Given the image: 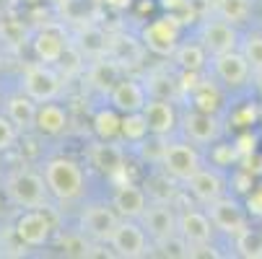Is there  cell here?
<instances>
[{
  "label": "cell",
  "instance_id": "1",
  "mask_svg": "<svg viewBox=\"0 0 262 259\" xmlns=\"http://www.w3.org/2000/svg\"><path fill=\"white\" fill-rule=\"evenodd\" d=\"M45 181H47L50 195H55L62 202L76 200L83 192V171L73 158H52V161H47Z\"/></svg>",
  "mask_w": 262,
  "mask_h": 259
},
{
  "label": "cell",
  "instance_id": "21",
  "mask_svg": "<svg viewBox=\"0 0 262 259\" xmlns=\"http://www.w3.org/2000/svg\"><path fill=\"white\" fill-rule=\"evenodd\" d=\"M8 120L18 127V130H29L34 127L36 120V101L31 96H13L8 99Z\"/></svg>",
  "mask_w": 262,
  "mask_h": 259
},
{
  "label": "cell",
  "instance_id": "15",
  "mask_svg": "<svg viewBox=\"0 0 262 259\" xmlns=\"http://www.w3.org/2000/svg\"><path fill=\"white\" fill-rule=\"evenodd\" d=\"M210 223L213 220H208V215L198 213V210H184L179 215V236L195 246V244H208L210 241Z\"/></svg>",
  "mask_w": 262,
  "mask_h": 259
},
{
  "label": "cell",
  "instance_id": "20",
  "mask_svg": "<svg viewBox=\"0 0 262 259\" xmlns=\"http://www.w3.org/2000/svg\"><path fill=\"white\" fill-rule=\"evenodd\" d=\"M115 210L122 218H143L145 213V192L135 184H122L115 195Z\"/></svg>",
  "mask_w": 262,
  "mask_h": 259
},
{
  "label": "cell",
  "instance_id": "23",
  "mask_svg": "<svg viewBox=\"0 0 262 259\" xmlns=\"http://www.w3.org/2000/svg\"><path fill=\"white\" fill-rule=\"evenodd\" d=\"M89 81H91V86L96 91L109 93L112 88H115V83L120 81V70H117L115 62H96L91 67V73H89Z\"/></svg>",
  "mask_w": 262,
  "mask_h": 259
},
{
  "label": "cell",
  "instance_id": "3",
  "mask_svg": "<svg viewBox=\"0 0 262 259\" xmlns=\"http://www.w3.org/2000/svg\"><path fill=\"white\" fill-rule=\"evenodd\" d=\"M60 86H62L60 83V76H57L52 67H47V62L45 65H39V62L26 65V70H24V91L36 104L52 101L60 93Z\"/></svg>",
  "mask_w": 262,
  "mask_h": 259
},
{
  "label": "cell",
  "instance_id": "22",
  "mask_svg": "<svg viewBox=\"0 0 262 259\" xmlns=\"http://www.w3.org/2000/svg\"><path fill=\"white\" fill-rule=\"evenodd\" d=\"M94 132L101 140H115L117 135H122V117L117 114V109H99L96 117H94Z\"/></svg>",
  "mask_w": 262,
  "mask_h": 259
},
{
  "label": "cell",
  "instance_id": "17",
  "mask_svg": "<svg viewBox=\"0 0 262 259\" xmlns=\"http://www.w3.org/2000/svg\"><path fill=\"white\" fill-rule=\"evenodd\" d=\"M34 127L39 130L42 135H47V137H55V135L65 132V127H68V112H65L60 104H50V101H45V104L36 106Z\"/></svg>",
  "mask_w": 262,
  "mask_h": 259
},
{
  "label": "cell",
  "instance_id": "36",
  "mask_svg": "<svg viewBox=\"0 0 262 259\" xmlns=\"http://www.w3.org/2000/svg\"><path fill=\"white\" fill-rule=\"evenodd\" d=\"M249 210L262 213V192H257V195H252V197H249Z\"/></svg>",
  "mask_w": 262,
  "mask_h": 259
},
{
  "label": "cell",
  "instance_id": "27",
  "mask_svg": "<svg viewBox=\"0 0 262 259\" xmlns=\"http://www.w3.org/2000/svg\"><path fill=\"white\" fill-rule=\"evenodd\" d=\"M218 13L229 23H242L249 16V0H218Z\"/></svg>",
  "mask_w": 262,
  "mask_h": 259
},
{
  "label": "cell",
  "instance_id": "10",
  "mask_svg": "<svg viewBox=\"0 0 262 259\" xmlns=\"http://www.w3.org/2000/svg\"><path fill=\"white\" fill-rule=\"evenodd\" d=\"M210 220L215 228H221L223 233H234V236H239L247 228V218L242 207L234 200H223V197L210 202Z\"/></svg>",
  "mask_w": 262,
  "mask_h": 259
},
{
  "label": "cell",
  "instance_id": "14",
  "mask_svg": "<svg viewBox=\"0 0 262 259\" xmlns=\"http://www.w3.org/2000/svg\"><path fill=\"white\" fill-rule=\"evenodd\" d=\"M215 73H218V78L226 83V86H242L249 76V62L244 55L239 52H223V55H215Z\"/></svg>",
  "mask_w": 262,
  "mask_h": 259
},
{
  "label": "cell",
  "instance_id": "7",
  "mask_svg": "<svg viewBox=\"0 0 262 259\" xmlns=\"http://www.w3.org/2000/svg\"><path fill=\"white\" fill-rule=\"evenodd\" d=\"M161 166H164L166 174H171L174 179L187 181L195 171H200V158H198L195 148L182 145V143H174V145H164V151H161Z\"/></svg>",
  "mask_w": 262,
  "mask_h": 259
},
{
  "label": "cell",
  "instance_id": "16",
  "mask_svg": "<svg viewBox=\"0 0 262 259\" xmlns=\"http://www.w3.org/2000/svg\"><path fill=\"white\" fill-rule=\"evenodd\" d=\"M203 44L213 55H223V52L236 50L234 23H229V21H213V23H208L205 31H203Z\"/></svg>",
  "mask_w": 262,
  "mask_h": 259
},
{
  "label": "cell",
  "instance_id": "2",
  "mask_svg": "<svg viewBox=\"0 0 262 259\" xmlns=\"http://www.w3.org/2000/svg\"><path fill=\"white\" fill-rule=\"evenodd\" d=\"M47 181L45 176L34 174V171H16L6 179V195L13 205L34 210V207H42L47 200Z\"/></svg>",
  "mask_w": 262,
  "mask_h": 259
},
{
  "label": "cell",
  "instance_id": "24",
  "mask_svg": "<svg viewBox=\"0 0 262 259\" xmlns=\"http://www.w3.org/2000/svg\"><path fill=\"white\" fill-rule=\"evenodd\" d=\"M91 163L104 171V174H112V171H117L120 163H122V156L115 145H106V140L101 145H94V151H91Z\"/></svg>",
  "mask_w": 262,
  "mask_h": 259
},
{
  "label": "cell",
  "instance_id": "8",
  "mask_svg": "<svg viewBox=\"0 0 262 259\" xmlns=\"http://www.w3.org/2000/svg\"><path fill=\"white\" fill-rule=\"evenodd\" d=\"M109 244H112V249H115L117 256H127V259L143 256V254L148 251L145 228L130 223V220H120V226H117L115 233H112Z\"/></svg>",
  "mask_w": 262,
  "mask_h": 259
},
{
  "label": "cell",
  "instance_id": "12",
  "mask_svg": "<svg viewBox=\"0 0 262 259\" xmlns=\"http://www.w3.org/2000/svg\"><path fill=\"white\" fill-rule=\"evenodd\" d=\"M143 117L148 122V132L154 135H169L177 125V114H174V106L166 101V99H151L145 101L143 106Z\"/></svg>",
  "mask_w": 262,
  "mask_h": 259
},
{
  "label": "cell",
  "instance_id": "25",
  "mask_svg": "<svg viewBox=\"0 0 262 259\" xmlns=\"http://www.w3.org/2000/svg\"><path fill=\"white\" fill-rule=\"evenodd\" d=\"M174 57H177V62H179V67L184 73H198L203 67V62H205V52L198 44H182V47H177Z\"/></svg>",
  "mask_w": 262,
  "mask_h": 259
},
{
  "label": "cell",
  "instance_id": "34",
  "mask_svg": "<svg viewBox=\"0 0 262 259\" xmlns=\"http://www.w3.org/2000/svg\"><path fill=\"white\" fill-rule=\"evenodd\" d=\"M16 143V125L8 117H0V151H11Z\"/></svg>",
  "mask_w": 262,
  "mask_h": 259
},
{
  "label": "cell",
  "instance_id": "26",
  "mask_svg": "<svg viewBox=\"0 0 262 259\" xmlns=\"http://www.w3.org/2000/svg\"><path fill=\"white\" fill-rule=\"evenodd\" d=\"M192 101H195V109H200V112L215 114L218 106H221V93H218L210 83H200V86H195Z\"/></svg>",
  "mask_w": 262,
  "mask_h": 259
},
{
  "label": "cell",
  "instance_id": "32",
  "mask_svg": "<svg viewBox=\"0 0 262 259\" xmlns=\"http://www.w3.org/2000/svg\"><path fill=\"white\" fill-rule=\"evenodd\" d=\"M242 55L247 57V62H249L254 70H262V36H247Z\"/></svg>",
  "mask_w": 262,
  "mask_h": 259
},
{
  "label": "cell",
  "instance_id": "38",
  "mask_svg": "<svg viewBox=\"0 0 262 259\" xmlns=\"http://www.w3.org/2000/svg\"><path fill=\"white\" fill-rule=\"evenodd\" d=\"M257 81H259L257 86H259V93H262V70H257Z\"/></svg>",
  "mask_w": 262,
  "mask_h": 259
},
{
  "label": "cell",
  "instance_id": "37",
  "mask_svg": "<svg viewBox=\"0 0 262 259\" xmlns=\"http://www.w3.org/2000/svg\"><path fill=\"white\" fill-rule=\"evenodd\" d=\"M109 6H115V8H127L130 6V0H106Z\"/></svg>",
  "mask_w": 262,
  "mask_h": 259
},
{
  "label": "cell",
  "instance_id": "31",
  "mask_svg": "<svg viewBox=\"0 0 262 259\" xmlns=\"http://www.w3.org/2000/svg\"><path fill=\"white\" fill-rule=\"evenodd\" d=\"M65 256H91V246L89 241L83 239V233H70V236H62L60 241Z\"/></svg>",
  "mask_w": 262,
  "mask_h": 259
},
{
  "label": "cell",
  "instance_id": "29",
  "mask_svg": "<svg viewBox=\"0 0 262 259\" xmlns=\"http://www.w3.org/2000/svg\"><path fill=\"white\" fill-rule=\"evenodd\" d=\"M236 249H239L242 256H262V233L252 231V228H244L236 236Z\"/></svg>",
  "mask_w": 262,
  "mask_h": 259
},
{
  "label": "cell",
  "instance_id": "19",
  "mask_svg": "<svg viewBox=\"0 0 262 259\" xmlns=\"http://www.w3.org/2000/svg\"><path fill=\"white\" fill-rule=\"evenodd\" d=\"M187 187H190V192L200 202H208V205L215 202V200H221V195H223V181L218 179V174L205 171V169L195 171L190 179H187Z\"/></svg>",
  "mask_w": 262,
  "mask_h": 259
},
{
  "label": "cell",
  "instance_id": "30",
  "mask_svg": "<svg viewBox=\"0 0 262 259\" xmlns=\"http://www.w3.org/2000/svg\"><path fill=\"white\" fill-rule=\"evenodd\" d=\"M148 132V122L143 117V112H130L122 117V135L127 140H143Z\"/></svg>",
  "mask_w": 262,
  "mask_h": 259
},
{
  "label": "cell",
  "instance_id": "13",
  "mask_svg": "<svg viewBox=\"0 0 262 259\" xmlns=\"http://www.w3.org/2000/svg\"><path fill=\"white\" fill-rule=\"evenodd\" d=\"M182 122H184V132L190 135V140H195V143H213L221 135V125H218L215 114L200 112V109L187 112Z\"/></svg>",
  "mask_w": 262,
  "mask_h": 259
},
{
  "label": "cell",
  "instance_id": "6",
  "mask_svg": "<svg viewBox=\"0 0 262 259\" xmlns=\"http://www.w3.org/2000/svg\"><path fill=\"white\" fill-rule=\"evenodd\" d=\"M120 213L106 205H91L81 215V233L94 239V241H109L112 233L120 226Z\"/></svg>",
  "mask_w": 262,
  "mask_h": 259
},
{
  "label": "cell",
  "instance_id": "4",
  "mask_svg": "<svg viewBox=\"0 0 262 259\" xmlns=\"http://www.w3.org/2000/svg\"><path fill=\"white\" fill-rule=\"evenodd\" d=\"M179 42V18L177 16H164L143 29V44L159 57H169L177 52Z\"/></svg>",
  "mask_w": 262,
  "mask_h": 259
},
{
  "label": "cell",
  "instance_id": "5",
  "mask_svg": "<svg viewBox=\"0 0 262 259\" xmlns=\"http://www.w3.org/2000/svg\"><path fill=\"white\" fill-rule=\"evenodd\" d=\"M13 233L24 246H45L52 236V220L39 207L26 210V213L18 215L16 226H13Z\"/></svg>",
  "mask_w": 262,
  "mask_h": 259
},
{
  "label": "cell",
  "instance_id": "18",
  "mask_svg": "<svg viewBox=\"0 0 262 259\" xmlns=\"http://www.w3.org/2000/svg\"><path fill=\"white\" fill-rule=\"evenodd\" d=\"M65 50H68L65 36L57 29H45L34 36V55L47 65H57V60L62 57Z\"/></svg>",
  "mask_w": 262,
  "mask_h": 259
},
{
  "label": "cell",
  "instance_id": "9",
  "mask_svg": "<svg viewBox=\"0 0 262 259\" xmlns=\"http://www.w3.org/2000/svg\"><path fill=\"white\" fill-rule=\"evenodd\" d=\"M143 228L156 244H161L179 233V218L169 205H154V207H145L143 213Z\"/></svg>",
  "mask_w": 262,
  "mask_h": 259
},
{
  "label": "cell",
  "instance_id": "35",
  "mask_svg": "<svg viewBox=\"0 0 262 259\" xmlns=\"http://www.w3.org/2000/svg\"><path fill=\"white\" fill-rule=\"evenodd\" d=\"M57 65L65 70V76H73V73H78L81 70V52H76V50H65L62 52V57L57 60Z\"/></svg>",
  "mask_w": 262,
  "mask_h": 259
},
{
  "label": "cell",
  "instance_id": "33",
  "mask_svg": "<svg viewBox=\"0 0 262 259\" xmlns=\"http://www.w3.org/2000/svg\"><path fill=\"white\" fill-rule=\"evenodd\" d=\"M159 246L164 249L166 256H190V244H187L182 236H171V239L161 241Z\"/></svg>",
  "mask_w": 262,
  "mask_h": 259
},
{
  "label": "cell",
  "instance_id": "11",
  "mask_svg": "<svg viewBox=\"0 0 262 259\" xmlns=\"http://www.w3.org/2000/svg\"><path fill=\"white\" fill-rule=\"evenodd\" d=\"M109 99H112V106L122 114L143 112V106H145V91L133 78H120L115 83V88L109 91Z\"/></svg>",
  "mask_w": 262,
  "mask_h": 259
},
{
  "label": "cell",
  "instance_id": "28",
  "mask_svg": "<svg viewBox=\"0 0 262 259\" xmlns=\"http://www.w3.org/2000/svg\"><path fill=\"white\" fill-rule=\"evenodd\" d=\"M81 50L86 55H91V57L104 55L106 52V36H104V31H99L94 26L83 29V34H81Z\"/></svg>",
  "mask_w": 262,
  "mask_h": 259
}]
</instances>
